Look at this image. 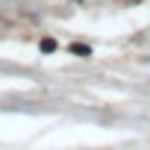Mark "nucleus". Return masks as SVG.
Here are the masks:
<instances>
[{
    "label": "nucleus",
    "instance_id": "obj_2",
    "mask_svg": "<svg viewBox=\"0 0 150 150\" xmlns=\"http://www.w3.org/2000/svg\"><path fill=\"white\" fill-rule=\"evenodd\" d=\"M38 47H41L44 53H53V50H56V41H53V38H41V44H38Z\"/></svg>",
    "mask_w": 150,
    "mask_h": 150
},
{
    "label": "nucleus",
    "instance_id": "obj_1",
    "mask_svg": "<svg viewBox=\"0 0 150 150\" xmlns=\"http://www.w3.org/2000/svg\"><path fill=\"white\" fill-rule=\"evenodd\" d=\"M71 53H77V56H91V47H88V44H71Z\"/></svg>",
    "mask_w": 150,
    "mask_h": 150
}]
</instances>
